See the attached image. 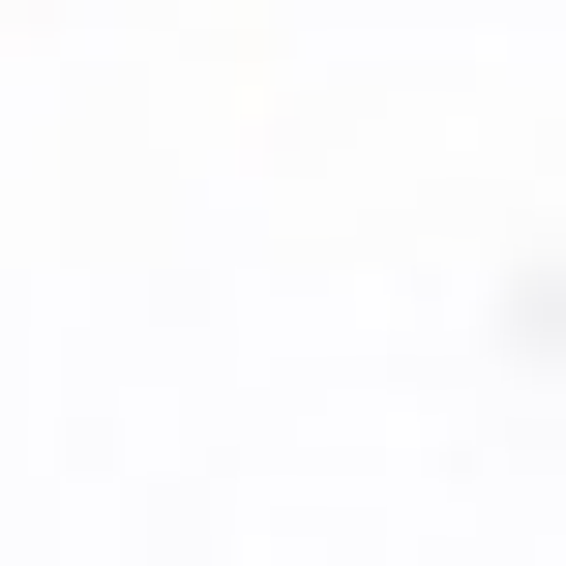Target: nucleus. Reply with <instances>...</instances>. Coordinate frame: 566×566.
Masks as SVG:
<instances>
[]
</instances>
